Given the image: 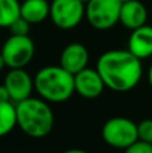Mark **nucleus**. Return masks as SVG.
Instances as JSON below:
<instances>
[{
  "instance_id": "nucleus-1",
  "label": "nucleus",
  "mask_w": 152,
  "mask_h": 153,
  "mask_svg": "<svg viewBox=\"0 0 152 153\" xmlns=\"http://www.w3.org/2000/svg\"><path fill=\"white\" fill-rule=\"evenodd\" d=\"M105 86L113 91H129L137 86L143 76L142 59L135 56L129 50H109L101 54L97 61Z\"/></svg>"
},
{
  "instance_id": "nucleus-2",
  "label": "nucleus",
  "mask_w": 152,
  "mask_h": 153,
  "mask_svg": "<svg viewBox=\"0 0 152 153\" xmlns=\"http://www.w3.org/2000/svg\"><path fill=\"white\" fill-rule=\"evenodd\" d=\"M18 126L32 138H43L54 128V113L43 98L28 97L16 103Z\"/></svg>"
},
{
  "instance_id": "nucleus-3",
  "label": "nucleus",
  "mask_w": 152,
  "mask_h": 153,
  "mask_svg": "<svg viewBox=\"0 0 152 153\" xmlns=\"http://www.w3.org/2000/svg\"><path fill=\"white\" fill-rule=\"evenodd\" d=\"M35 91L47 102H65L75 93L74 75L59 66L42 67L34 76Z\"/></svg>"
},
{
  "instance_id": "nucleus-4",
  "label": "nucleus",
  "mask_w": 152,
  "mask_h": 153,
  "mask_svg": "<svg viewBox=\"0 0 152 153\" xmlns=\"http://www.w3.org/2000/svg\"><path fill=\"white\" fill-rule=\"evenodd\" d=\"M101 136L109 146L125 149L139 140L137 124L125 117H113L102 125Z\"/></svg>"
},
{
  "instance_id": "nucleus-5",
  "label": "nucleus",
  "mask_w": 152,
  "mask_h": 153,
  "mask_svg": "<svg viewBox=\"0 0 152 153\" xmlns=\"http://www.w3.org/2000/svg\"><path fill=\"white\" fill-rule=\"evenodd\" d=\"M120 0H90L85 7V16L93 28L105 31L120 22Z\"/></svg>"
},
{
  "instance_id": "nucleus-6",
  "label": "nucleus",
  "mask_w": 152,
  "mask_h": 153,
  "mask_svg": "<svg viewBox=\"0 0 152 153\" xmlns=\"http://www.w3.org/2000/svg\"><path fill=\"white\" fill-rule=\"evenodd\" d=\"M5 66L10 69H24L32 61L35 45L28 35H11L1 47Z\"/></svg>"
},
{
  "instance_id": "nucleus-7",
  "label": "nucleus",
  "mask_w": 152,
  "mask_h": 153,
  "mask_svg": "<svg viewBox=\"0 0 152 153\" xmlns=\"http://www.w3.org/2000/svg\"><path fill=\"white\" fill-rule=\"evenodd\" d=\"M85 7L81 0H53L50 3V19L58 28L72 30L82 22Z\"/></svg>"
},
{
  "instance_id": "nucleus-8",
  "label": "nucleus",
  "mask_w": 152,
  "mask_h": 153,
  "mask_svg": "<svg viewBox=\"0 0 152 153\" xmlns=\"http://www.w3.org/2000/svg\"><path fill=\"white\" fill-rule=\"evenodd\" d=\"M4 85L15 103L31 97L32 90H35L34 79L23 69H11L4 78Z\"/></svg>"
},
{
  "instance_id": "nucleus-9",
  "label": "nucleus",
  "mask_w": 152,
  "mask_h": 153,
  "mask_svg": "<svg viewBox=\"0 0 152 153\" xmlns=\"http://www.w3.org/2000/svg\"><path fill=\"white\" fill-rule=\"evenodd\" d=\"M74 86L75 93L88 100L100 97L107 87L97 69L90 67H85L74 75Z\"/></svg>"
},
{
  "instance_id": "nucleus-10",
  "label": "nucleus",
  "mask_w": 152,
  "mask_h": 153,
  "mask_svg": "<svg viewBox=\"0 0 152 153\" xmlns=\"http://www.w3.org/2000/svg\"><path fill=\"white\" fill-rule=\"evenodd\" d=\"M89 62V51L82 43H70L62 50L61 56H59V65L75 75L88 67Z\"/></svg>"
},
{
  "instance_id": "nucleus-11",
  "label": "nucleus",
  "mask_w": 152,
  "mask_h": 153,
  "mask_svg": "<svg viewBox=\"0 0 152 153\" xmlns=\"http://www.w3.org/2000/svg\"><path fill=\"white\" fill-rule=\"evenodd\" d=\"M128 50L139 59L152 56V27L144 26L132 30L128 39Z\"/></svg>"
},
{
  "instance_id": "nucleus-12",
  "label": "nucleus",
  "mask_w": 152,
  "mask_h": 153,
  "mask_svg": "<svg viewBox=\"0 0 152 153\" xmlns=\"http://www.w3.org/2000/svg\"><path fill=\"white\" fill-rule=\"evenodd\" d=\"M147 8L139 0H129L121 3L120 23L128 30H136L144 26L147 22Z\"/></svg>"
},
{
  "instance_id": "nucleus-13",
  "label": "nucleus",
  "mask_w": 152,
  "mask_h": 153,
  "mask_svg": "<svg viewBox=\"0 0 152 153\" xmlns=\"http://www.w3.org/2000/svg\"><path fill=\"white\" fill-rule=\"evenodd\" d=\"M20 16L31 24L42 23L50 18V3L47 0H24L20 4Z\"/></svg>"
},
{
  "instance_id": "nucleus-14",
  "label": "nucleus",
  "mask_w": 152,
  "mask_h": 153,
  "mask_svg": "<svg viewBox=\"0 0 152 153\" xmlns=\"http://www.w3.org/2000/svg\"><path fill=\"white\" fill-rule=\"evenodd\" d=\"M15 126H18L16 103L12 101L0 102V137L10 134Z\"/></svg>"
},
{
  "instance_id": "nucleus-15",
  "label": "nucleus",
  "mask_w": 152,
  "mask_h": 153,
  "mask_svg": "<svg viewBox=\"0 0 152 153\" xmlns=\"http://www.w3.org/2000/svg\"><path fill=\"white\" fill-rule=\"evenodd\" d=\"M19 0H0V27H10L20 16Z\"/></svg>"
},
{
  "instance_id": "nucleus-16",
  "label": "nucleus",
  "mask_w": 152,
  "mask_h": 153,
  "mask_svg": "<svg viewBox=\"0 0 152 153\" xmlns=\"http://www.w3.org/2000/svg\"><path fill=\"white\" fill-rule=\"evenodd\" d=\"M137 136L139 140L152 144V120H143L137 124Z\"/></svg>"
},
{
  "instance_id": "nucleus-17",
  "label": "nucleus",
  "mask_w": 152,
  "mask_h": 153,
  "mask_svg": "<svg viewBox=\"0 0 152 153\" xmlns=\"http://www.w3.org/2000/svg\"><path fill=\"white\" fill-rule=\"evenodd\" d=\"M30 26H31L30 22H27L26 19L22 18V16H19L8 28H10V31H11V35H28Z\"/></svg>"
},
{
  "instance_id": "nucleus-18",
  "label": "nucleus",
  "mask_w": 152,
  "mask_h": 153,
  "mask_svg": "<svg viewBox=\"0 0 152 153\" xmlns=\"http://www.w3.org/2000/svg\"><path fill=\"white\" fill-rule=\"evenodd\" d=\"M124 153H152V144L137 140L128 148L124 149Z\"/></svg>"
},
{
  "instance_id": "nucleus-19",
  "label": "nucleus",
  "mask_w": 152,
  "mask_h": 153,
  "mask_svg": "<svg viewBox=\"0 0 152 153\" xmlns=\"http://www.w3.org/2000/svg\"><path fill=\"white\" fill-rule=\"evenodd\" d=\"M7 101H12L8 89L5 87V85H0V102H7Z\"/></svg>"
},
{
  "instance_id": "nucleus-20",
  "label": "nucleus",
  "mask_w": 152,
  "mask_h": 153,
  "mask_svg": "<svg viewBox=\"0 0 152 153\" xmlns=\"http://www.w3.org/2000/svg\"><path fill=\"white\" fill-rule=\"evenodd\" d=\"M62 153H88V152L83 151V149H67V151H65Z\"/></svg>"
},
{
  "instance_id": "nucleus-21",
  "label": "nucleus",
  "mask_w": 152,
  "mask_h": 153,
  "mask_svg": "<svg viewBox=\"0 0 152 153\" xmlns=\"http://www.w3.org/2000/svg\"><path fill=\"white\" fill-rule=\"evenodd\" d=\"M148 82H150V86L152 87V63L148 69Z\"/></svg>"
},
{
  "instance_id": "nucleus-22",
  "label": "nucleus",
  "mask_w": 152,
  "mask_h": 153,
  "mask_svg": "<svg viewBox=\"0 0 152 153\" xmlns=\"http://www.w3.org/2000/svg\"><path fill=\"white\" fill-rule=\"evenodd\" d=\"M4 67H5V62H4V58H3L1 53H0V71H1Z\"/></svg>"
},
{
  "instance_id": "nucleus-23",
  "label": "nucleus",
  "mask_w": 152,
  "mask_h": 153,
  "mask_svg": "<svg viewBox=\"0 0 152 153\" xmlns=\"http://www.w3.org/2000/svg\"><path fill=\"white\" fill-rule=\"evenodd\" d=\"M81 1H82V3H83V4H85V5H86V4H88V3H89V1H90V0H81Z\"/></svg>"
},
{
  "instance_id": "nucleus-24",
  "label": "nucleus",
  "mask_w": 152,
  "mask_h": 153,
  "mask_svg": "<svg viewBox=\"0 0 152 153\" xmlns=\"http://www.w3.org/2000/svg\"><path fill=\"white\" fill-rule=\"evenodd\" d=\"M125 1H129V0H120V3H125Z\"/></svg>"
}]
</instances>
